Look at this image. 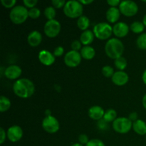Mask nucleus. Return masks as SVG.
Returning a JSON list of instances; mask_svg holds the SVG:
<instances>
[{"instance_id":"nucleus-1","label":"nucleus","mask_w":146,"mask_h":146,"mask_svg":"<svg viewBox=\"0 0 146 146\" xmlns=\"http://www.w3.org/2000/svg\"><path fill=\"white\" fill-rule=\"evenodd\" d=\"M13 91L17 96L21 98H28L32 96L35 92V86L31 80L20 78L13 85Z\"/></svg>"},{"instance_id":"nucleus-2","label":"nucleus","mask_w":146,"mask_h":146,"mask_svg":"<svg viewBox=\"0 0 146 146\" xmlns=\"http://www.w3.org/2000/svg\"><path fill=\"white\" fill-rule=\"evenodd\" d=\"M124 51V45L122 41L117 38L108 39L105 46V52L107 56L111 59H116L122 56Z\"/></svg>"},{"instance_id":"nucleus-3","label":"nucleus","mask_w":146,"mask_h":146,"mask_svg":"<svg viewBox=\"0 0 146 146\" xmlns=\"http://www.w3.org/2000/svg\"><path fill=\"white\" fill-rule=\"evenodd\" d=\"M84 11L83 5L79 1L71 0L66 1L64 7V13L67 17L71 19L79 18L81 17Z\"/></svg>"},{"instance_id":"nucleus-4","label":"nucleus","mask_w":146,"mask_h":146,"mask_svg":"<svg viewBox=\"0 0 146 146\" xmlns=\"http://www.w3.org/2000/svg\"><path fill=\"white\" fill-rule=\"evenodd\" d=\"M29 17V11L22 5L15 6L9 13V19L14 24H21L25 22Z\"/></svg>"},{"instance_id":"nucleus-5","label":"nucleus","mask_w":146,"mask_h":146,"mask_svg":"<svg viewBox=\"0 0 146 146\" xmlns=\"http://www.w3.org/2000/svg\"><path fill=\"white\" fill-rule=\"evenodd\" d=\"M94 34L99 40L108 39L113 34V27L108 23L100 22L94 27Z\"/></svg>"},{"instance_id":"nucleus-6","label":"nucleus","mask_w":146,"mask_h":146,"mask_svg":"<svg viewBox=\"0 0 146 146\" xmlns=\"http://www.w3.org/2000/svg\"><path fill=\"white\" fill-rule=\"evenodd\" d=\"M113 128L114 131L120 134L128 133L133 128V123L125 117L117 118L113 122Z\"/></svg>"},{"instance_id":"nucleus-7","label":"nucleus","mask_w":146,"mask_h":146,"mask_svg":"<svg viewBox=\"0 0 146 146\" xmlns=\"http://www.w3.org/2000/svg\"><path fill=\"white\" fill-rule=\"evenodd\" d=\"M121 14L128 17H131L137 14L138 11V6L133 1H123L119 5Z\"/></svg>"},{"instance_id":"nucleus-8","label":"nucleus","mask_w":146,"mask_h":146,"mask_svg":"<svg viewBox=\"0 0 146 146\" xmlns=\"http://www.w3.org/2000/svg\"><path fill=\"white\" fill-rule=\"evenodd\" d=\"M61 26L59 21L56 19L47 21L44 27V31L46 36L49 38H55L59 34Z\"/></svg>"},{"instance_id":"nucleus-9","label":"nucleus","mask_w":146,"mask_h":146,"mask_svg":"<svg viewBox=\"0 0 146 146\" xmlns=\"http://www.w3.org/2000/svg\"><path fill=\"white\" fill-rule=\"evenodd\" d=\"M42 128L48 133H55L59 130L60 125L58 120L52 115L46 116L42 121Z\"/></svg>"},{"instance_id":"nucleus-10","label":"nucleus","mask_w":146,"mask_h":146,"mask_svg":"<svg viewBox=\"0 0 146 146\" xmlns=\"http://www.w3.org/2000/svg\"><path fill=\"white\" fill-rule=\"evenodd\" d=\"M81 59L82 57L80 52L71 50L66 54L64 56V63L70 68H75L80 65Z\"/></svg>"},{"instance_id":"nucleus-11","label":"nucleus","mask_w":146,"mask_h":146,"mask_svg":"<svg viewBox=\"0 0 146 146\" xmlns=\"http://www.w3.org/2000/svg\"><path fill=\"white\" fill-rule=\"evenodd\" d=\"M7 135L9 141L12 143L18 142L23 137V130L19 125H12L7 130Z\"/></svg>"},{"instance_id":"nucleus-12","label":"nucleus","mask_w":146,"mask_h":146,"mask_svg":"<svg viewBox=\"0 0 146 146\" xmlns=\"http://www.w3.org/2000/svg\"><path fill=\"white\" fill-rule=\"evenodd\" d=\"M129 30L128 24L123 21H118L113 27V34L118 38H123L128 35Z\"/></svg>"},{"instance_id":"nucleus-13","label":"nucleus","mask_w":146,"mask_h":146,"mask_svg":"<svg viewBox=\"0 0 146 146\" xmlns=\"http://www.w3.org/2000/svg\"><path fill=\"white\" fill-rule=\"evenodd\" d=\"M22 73V70L19 66L11 65L5 68L4 70V76L7 78L9 80H16L20 77Z\"/></svg>"},{"instance_id":"nucleus-14","label":"nucleus","mask_w":146,"mask_h":146,"mask_svg":"<svg viewBox=\"0 0 146 146\" xmlns=\"http://www.w3.org/2000/svg\"><path fill=\"white\" fill-rule=\"evenodd\" d=\"M38 60L44 66H49L54 64L55 62L56 57L54 54H51L49 51L47 50H41L38 54Z\"/></svg>"},{"instance_id":"nucleus-15","label":"nucleus","mask_w":146,"mask_h":146,"mask_svg":"<svg viewBox=\"0 0 146 146\" xmlns=\"http://www.w3.org/2000/svg\"><path fill=\"white\" fill-rule=\"evenodd\" d=\"M129 76L128 74L123 71H118L115 72L111 78V81L118 86H123L128 82Z\"/></svg>"},{"instance_id":"nucleus-16","label":"nucleus","mask_w":146,"mask_h":146,"mask_svg":"<svg viewBox=\"0 0 146 146\" xmlns=\"http://www.w3.org/2000/svg\"><path fill=\"white\" fill-rule=\"evenodd\" d=\"M105 111L104 108L99 106H94L88 110V116L94 121H99L104 118Z\"/></svg>"},{"instance_id":"nucleus-17","label":"nucleus","mask_w":146,"mask_h":146,"mask_svg":"<svg viewBox=\"0 0 146 146\" xmlns=\"http://www.w3.org/2000/svg\"><path fill=\"white\" fill-rule=\"evenodd\" d=\"M121 16V11L117 7H110L106 11V17L107 21L111 24L118 23V20Z\"/></svg>"},{"instance_id":"nucleus-18","label":"nucleus","mask_w":146,"mask_h":146,"mask_svg":"<svg viewBox=\"0 0 146 146\" xmlns=\"http://www.w3.org/2000/svg\"><path fill=\"white\" fill-rule=\"evenodd\" d=\"M42 41V35L38 31H33L27 36V42L31 47H36Z\"/></svg>"},{"instance_id":"nucleus-19","label":"nucleus","mask_w":146,"mask_h":146,"mask_svg":"<svg viewBox=\"0 0 146 146\" xmlns=\"http://www.w3.org/2000/svg\"><path fill=\"white\" fill-rule=\"evenodd\" d=\"M94 37H95V35L94 34V31L88 29L81 33L80 36V41L84 46H89L94 41Z\"/></svg>"},{"instance_id":"nucleus-20","label":"nucleus","mask_w":146,"mask_h":146,"mask_svg":"<svg viewBox=\"0 0 146 146\" xmlns=\"http://www.w3.org/2000/svg\"><path fill=\"white\" fill-rule=\"evenodd\" d=\"M133 129L140 135H146V123L143 120L138 119L133 123Z\"/></svg>"},{"instance_id":"nucleus-21","label":"nucleus","mask_w":146,"mask_h":146,"mask_svg":"<svg viewBox=\"0 0 146 146\" xmlns=\"http://www.w3.org/2000/svg\"><path fill=\"white\" fill-rule=\"evenodd\" d=\"M81 57L86 60H91L95 57L96 51L91 46H85L82 47L80 51Z\"/></svg>"},{"instance_id":"nucleus-22","label":"nucleus","mask_w":146,"mask_h":146,"mask_svg":"<svg viewBox=\"0 0 146 146\" xmlns=\"http://www.w3.org/2000/svg\"><path fill=\"white\" fill-rule=\"evenodd\" d=\"M77 26L78 29L82 31H86L90 26V20L86 16L82 15L77 20Z\"/></svg>"},{"instance_id":"nucleus-23","label":"nucleus","mask_w":146,"mask_h":146,"mask_svg":"<svg viewBox=\"0 0 146 146\" xmlns=\"http://www.w3.org/2000/svg\"><path fill=\"white\" fill-rule=\"evenodd\" d=\"M145 25L143 24V21H135L131 24L130 27V29L135 34H141L145 29Z\"/></svg>"},{"instance_id":"nucleus-24","label":"nucleus","mask_w":146,"mask_h":146,"mask_svg":"<svg viewBox=\"0 0 146 146\" xmlns=\"http://www.w3.org/2000/svg\"><path fill=\"white\" fill-rule=\"evenodd\" d=\"M11 103L7 97L1 96L0 97V112L4 113L8 111L10 108Z\"/></svg>"},{"instance_id":"nucleus-25","label":"nucleus","mask_w":146,"mask_h":146,"mask_svg":"<svg viewBox=\"0 0 146 146\" xmlns=\"http://www.w3.org/2000/svg\"><path fill=\"white\" fill-rule=\"evenodd\" d=\"M117 118V113L113 108H108V110L105 111V114H104V119L105 120L106 122L111 123L113 122L115 119Z\"/></svg>"},{"instance_id":"nucleus-26","label":"nucleus","mask_w":146,"mask_h":146,"mask_svg":"<svg viewBox=\"0 0 146 146\" xmlns=\"http://www.w3.org/2000/svg\"><path fill=\"white\" fill-rule=\"evenodd\" d=\"M114 65L118 71H123L127 67V60L121 56L114 60Z\"/></svg>"},{"instance_id":"nucleus-27","label":"nucleus","mask_w":146,"mask_h":146,"mask_svg":"<svg viewBox=\"0 0 146 146\" xmlns=\"http://www.w3.org/2000/svg\"><path fill=\"white\" fill-rule=\"evenodd\" d=\"M44 16L46 17V18L48 19V21L49 20H53L55 19V17L56 16V11L55 8L54 7H48L44 9Z\"/></svg>"},{"instance_id":"nucleus-28","label":"nucleus","mask_w":146,"mask_h":146,"mask_svg":"<svg viewBox=\"0 0 146 146\" xmlns=\"http://www.w3.org/2000/svg\"><path fill=\"white\" fill-rule=\"evenodd\" d=\"M137 46L141 50H146V33L141 34L136 41Z\"/></svg>"},{"instance_id":"nucleus-29","label":"nucleus","mask_w":146,"mask_h":146,"mask_svg":"<svg viewBox=\"0 0 146 146\" xmlns=\"http://www.w3.org/2000/svg\"><path fill=\"white\" fill-rule=\"evenodd\" d=\"M102 74L106 78H112L113 74H115L114 68L111 66H105L102 68Z\"/></svg>"},{"instance_id":"nucleus-30","label":"nucleus","mask_w":146,"mask_h":146,"mask_svg":"<svg viewBox=\"0 0 146 146\" xmlns=\"http://www.w3.org/2000/svg\"><path fill=\"white\" fill-rule=\"evenodd\" d=\"M41 15V11L39 9L34 7L29 10V17L32 19H36Z\"/></svg>"},{"instance_id":"nucleus-31","label":"nucleus","mask_w":146,"mask_h":146,"mask_svg":"<svg viewBox=\"0 0 146 146\" xmlns=\"http://www.w3.org/2000/svg\"><path fill=\"white\" fill-rule=\"evenodd\" d=\"M1 3L3 7H5V8L12 9L15 7L17 1L16 0H1Z\"/></svg>"},{"instance_id":"nucleus-32","label":"nucleus","mask_w":146,"mask_h":146,"mask_svg":"<svg viewBox=\"0 0 146 146\" xmlns=\"http://www.w3.org/2000/svg\"><path fill=\"white\" fill-rule=\"evenodd\" d=\"M85 146H106L104 143L99 139H91Z\"/></svg>"},{"instance_id":"nucleus-33","label":"nucleus","mask_w":146,"mask_h":146,"mask_svg":"<svg viewBox=\"0 0 146 146\" xmlns=\"http://www.w3.org/2000/svg\"><path fill=\"white\" fill-rule=\"evenodd\" d=\"M66 3V1H65L64 0H53L51 1L53 7L55 9H61L62 7H64Z\"/></svg>"},{"instance_id":"nucleus-34","label":"nucleus","mask_w":146,"mask_h":146,"mask_svg":"<svg viewBox=\"0 0 146 146\" xmlns=\"http://www.w3.org/2000/svg\"><path fill=\"white\" fill-rule=\"evenodd\" d=\"M23 3H24V5L25 7L32 9L35 7V6L38 3V1L37 0H24Z\"/></svg>"},{"instance_id":"nucleus-35","label":"nucleus","mask_w":146,"mask_h":146,"mask_svg":"<svg viewBox=\"0 0 146 146\" xmlns=\"http://www.w3.org/2000/svg\"><path fill=\"white\" fill-rule=\"evenodd\" d=\"M97 126L101 131H106V129H108V122L105 121L104 118L98 121V123H97Z\"/></svg>"},{"instance_id":"nucleus-36","label":"nucleus","mask_w":146,"mask_h":146,"mask_svg":"<svg viewBox=\"0 0 146 146\" xmlns=\"http://www.w3.org/2000/svg\"><path fill=\"white\" fill-rule=\"evenodd\" d=\"M81 45H82V44L81 43V41H78V40H74L71 43V48H72L73 51H78L80 50H81V48H82Z\"/></svg>"},{"instance_id":"nucleus-37","label":"nucleus","mask_w":146,"mask_h":146,"mask_svg":"<svg viewBox=\"0 0 146 146\" xmlns=\"http://www.w3.org/2000/svg\"><path fill=\"white\" fill-rule=\"evenodd\" d=\"M88 137L86 134H81L78 136V143H81V145H86L88 143Z\"/></svg>"},{"instance_id":"nucleus-38","label":"nucleus","mask_w":146,"mask_h":146,"mask_svg":"<svg viewBox=\"0 0 146 146\" xmlns=\"http://www.w3.org/2000/svg\"><path fill=\"white\" fill-rule=\"evenodd\" d=\"M64 48L62 46H57L56 48L54 49V55L55 57H60L64 54Z\"/></svg>"},{"instance_id":"nucleus-39","label":"nucleus","mask_w":146,"mask_h":146,"mask_svg":"<svg viewBox=\"0 0 146 146\" xmlns=\"http://www.w3.org/2000/svg\"><path fill=\"white\" fill-rule=\"evenodd\" d=\"M7 137L6 131H4V128H0V144H3L4 141H6V138Z\"/></svg>"},{"instance_id":"nucleus-40","label":"nucleus","mask_w":146,"mask_h":146,"mask_svg":"<svg viewBox=\"0 0 146 146\" xmlns=\"http://www.w3.org/2000/svg\"><path fill=\"white\" fill-rule=\"evenodd\" d=\"M106 2L111 7H117L118 6L119 7L121 1H118V0H108Z\"/></svg>"},{"instance_id":"nucleus-41","label":"nucleus","mask_w":146,"mask_h":146,"mask_svg":"<svg viewBox=\"0 0 146 146\" xmlns=\"http://www.w3.org/2000/svg\"><path fill=\"white\" fill-rule=\"evenodd\" d=\"M128 119L131 121V122H135L138 120V113L136 112H132L129 114L128 115Z\"/></svg>"},{"instance_id":"nucleus-42","label":"nucleus","mask_w":146,"mask_h":146,"mask_svg":"<svg viewBox=\"0 0 146 146\" xmlns=\"http://www.w3.org/2000/svg\"><path fill=\"white\" fill-rule=\"evenodd\" d=\"M79 2L82 4L83 6L84 5H88V4H91L94 2L93 0H80Z\"/></svg>"},{"instance_id":"nucleus-43","label":"nucleus","mask_w":146,"mask_h":146,"mask_svg":"<svg viewBox=\"0 0 146 146\" xmlns=\"http://www.w3.org/2000/svg\"><path fill=\"white\" fill-rule=\"evenodd\" d=\"M142 104H143V106L144 108L146 110V94L144 95V96L143 97Z\"/></svg>"},{"instance_id":"nucleus-44","label":"nucleus","mask_w":146,"mask_h":146,"mask_svg":"<svg viewBox=\"0 0 146 146\" xmlns=\"http://www.w3.org/2000/svg\"><path fill=\"white\" fill-rule=\"evenodd\" d=\"M142 79H143V81L144 84H145L146 85V69L144 71L143 74Z\"/></svg>"},{"instance_id":"nucleus-45","label":"nucleus","mask_w":146,"mask_h":146,"mask_svg":"<svg viewBox=\"0 0 146 146\" xmlns=\"http://www.w3.org/2000/svg\"><path fill=\"white\" fill-rule=\"evenodd\" d=\"M45 113L46 115V116H49V115H51V111H49V110H46L45 111Z\"/></svg>"},{"instance_id":"nucleus-46","label":"nucleus","mask_w":146,"mask_h":146,"mask_svg":"<svg viewBox=\"0 0 146 146\" xmlns=\"http://www.w3.org/2000/svg\"><path fill=\"white\" fill-rule=\"evenodd\" d=\"M143 23L145 25V27H146V14H145V16L143 17Z\"/></svg>"},{"instance_id":"nucleus-47","label":"nucleus","mask_w":146,"mask_h":146,"mask_svg":"<svg viewBox=\"0 0 146 146\" xmlns=\"http://www.w3.org/2000/svg\"><path fill=\"white\" fill-rule=\"evenodd\" d=\"M71 146H84L83 145H81V143H74L72 144Z\"/></svg>"},{"instance_id":"nucleus-48","label":"nucleus","mask_w":146,"mask_h":146,"mask_svg":"<svg viewBox=\"0 0 146 146\" xmlns=\"http://www.w3.org/2000/svg\"><path fill=\"white\" fill-rule=\"evenodd\" d=\"M145 140H146V135H145Z\"/></svg>"}]
</instances>
